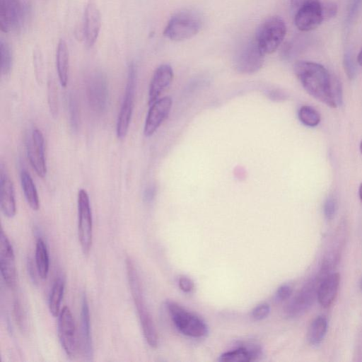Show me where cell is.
<instances>
[{
    "label": "cell",
    "mask_w": 362,
    "mask_h": 362,
    "mask_svg": "<svg viewBox=\"0 0 362 362\" xmlns=\"http://www.w3.org/2000/svg\"><path fill=\"white\" fill-rule=\"evenodd\" d=\"M293 70L304 89L316 100L332 108L341 104V82L324 66L301 60L296 62Z\"/></svg>",
    "instance_id": "6da1fadb"
},
{
    "label": "cell",
    "mask_w": 362,
    "mask_h": 362,
    "mask_svg": "<svg viewBox=\"0 0 362 362\" xmlns=\"http://www.w3.org/2000/svg\"><path fill=\"white\" fill-rule=\"evenodd\" d=\"M127 272L131 293L137 310L141 326L146 342L152 348L158 345V336L151 316L146 308L140 280L133 262L126 261Z\"/></svg>",
    "instance_id": "7a4b0ae2"
},
{
    "label": "cell",
    "mask_w": 362,
    "mask_h": 362,
    "mask_svg": "<svg viewBox=\"0 0 362 362\" xmlns=\"http://www.w3.org/2000/svg\"><path fill=\"white\" fill-rule=\"evenodd\" d=\"M329 273L321 268L317 276L308 281L286 305L284 312L288 318L305 314L317 298V289L322 280Z\"/></svg>",
    "instance_id": "3957f363"
},
{
    "label": "cell",
    "mask_w": 362,
    "mask_h": 362,
    "mask_svg": "<svg viewBox=\"0 0 362 362\" xmlns=\"http://www.w3.org/2000/svg\"><path fill=\"white\" fill-rule=\"evenodd\" d=\"M166 308L174 325L183 334L193 338H200L207 334V325L194 313L172 300L166 301Z\"/></svg>",
    "instance_id": "277c9868"
},
{
    "label": "cell",
    "mask_w": 362,
    "mask_h": 362,
    "mask_svg": "<svg viewBox=\"0 0 362 362\" xmlns=\"http://www.w3.org/2000/svg\"><path fill=\"white\" fill-rule=\"evenodd\" d=\"M286 26L279 16L266 19L258 28L255 39L264 54L274 52L283 42Z\"/></svg>",
    "instance_id": "5b68a950"
},
{
    "label": "cell",
    "mask_w": 362,
    "mask_h": 362,
    "mask_svg": "<svg viewBox=\"0 0 362 362\" xmlns=\"http://www.w3.org/2000/svg\"><path fill=\"white\" fill-rule=\"evenodd\" d=\"M201 26V20L197 14L191 11H181L171 17L163 35L171 40L182 41L196 35Z\"/></svg>",
    "instance_id": "8992f818"
},
{
    "label": "cell",
    "mask_w": 362,
    "mask_h": 362,
    "mask_svg": "<svg viewBox=\"0 0 362 362\" xmlns=\"http://www.w3.org/2000/svg\"><path fill=\"white\" fill-rule=\"evenodd\" d=\"M30 4L21 0H0V28L2 32L21 30L30 14Z\"/></svg>",
    "instance_id": "52a82bcc"
},
{
    "label": "cell",
    "mask_w": 362,
    "mask_h": 362,
    "mask_svg": "<svg viewBox=\"0 0 362 362\" xmlns=\"http://www.w3.org/2000/svg\"><path fill=\"white\" fill-rule=\"evenodd\" d=\"M77 203L78 240L83 254L88 255L93 241V218L89 197L85 189L78 191Z\"/></svg>",
    "instance_id": "ba28073f"
},
{
    "label": "cell",
    "mask_w": 362,
    "mask_h": 362,
    "mask_svg": "<svg viewBox=\"0 0 362 362\" xmlns=\"http://www.w3.org/2000/svg\"><path fill=\"white\" fill-rule=\"evenodd\" d=\"M58 337L66 354L74 358L80 348L75 322L69 307L64 306L59 314Z\"/></svg>",
    "instance_id": "9c48e42d"
},
{
    "label": "cell",
    "mask_w": 362,
    "mask_h": 362,
    "mask_svg": "<svg viewBox=\"0 0 362 362\" xmlns=\"http://www.w3.org/2000/svg\"><path fill=\"white\" fill-rule=\"evenodd\" d=\"M136 75L135 65L132 62L128 66L124 96L117 123V136L120 139L126 136L131 121L134 108Z\"/></svg>",
    "instance_id": "30bf717a"
},
{
    "label": "cell",
    "mask_w": 362,
    "mask_h": 362,
    "mask_svg": "<svg viewBox=\"0 0 362 362\" xmlns=\"http://www.w3.org/2000/svg\"><path fill=\"white\" fill-rule=\"evenodd\" d=\"M324 21L320 0H305L297 8L294 18L296 26L301 31L312 30Z\"/></svg>",
    "instance_id": "8fae6325"
},
{
    "label": "cell",
    "mask_w": 362,
    "mask_h": 362,
    "mask_svg": "<svg viewBox=\"0 0 362 362\" xmlns=\"http://www.w3.org/2000/svg\"><path fill=\"white\" fill-rule=\"evenodd\" d=\"M86 95L88 104L96 113H101L106 107L108 88L107 78L100 71L93 73L88 78Z\"/></svg>",
    "instance_id": "7c38bea8"
},
{
    "label": "cell",
    "mask_w": 362,
    "mask_h": 362,
    "mask_svg": "<svg viewBox=\"0 0 362 362\" xmlns=\"http://www.w3.org/2000/svg\"><path fill=\"white\" fill-rule=\"evenodd\" d=\"M264 55L254 38L245 45L236 55L235 69L243 74L256 72L262 66Z\"/></svg>",
    "instance_id": "4fadbf2b"
},
{
    "label": "cell",
    "mask_w": 362,
    "mask_h": 362,
    "mask_svg": "<svg viewBox=\"0 0 362 362\" xmlns=\"http://www.w3.org/2000/svg\"><path fill=\"white\" fill-rule=\"evenodd\" d=\"M0 270L4 282L10 288L16 285V268L13 246L7 235L0 230Z\"/></svg>",
    "instance_id": "5bb4252c"
},
{
    "label": "cell",
    "mask_w": 362,
    "mask_h": 362,
    "mask_svg": "<svg viewBox=\"0 0 362 362\" xmlns=\"http://www.w3.org/2000/svg\"><path fill=\"white\" fill-rule=\"evenodd\" d=\"M45 140L41 131L34 129L27 143V153L30 163L38 176L44 177L47 173L45 158Z\"/></svg>",
    "instance_id": "9a60e30c"
},
{
    "label": "cell",
    "mask_w": 362,
    "mask_h": 362,
    "mask_svg": "<svg viewBox=\"0 0 362 362\" xmlns=\"http://www.w3.org/2000/svg\"><path fill=\"white\" fill-rule=\"evenodd\" d=\"M101 28V15L94 0H89L86 6L83 21V35L88 47L95 43Z\"/></svg>",
    "instance_id": "2e32d148"
},
{
    "label": "cell",
    "mask_w": 362,
    "mask_h": 362,
    "mask_svg": "<svg viewBox=\"0 0 362 362\" xmlns=\"http://www.w3.org/2000/svg\"><path fill=\"white\" fill-rule=\"evenodd\" d=\"M172 103L171 98L167 96L158 99L150 105L144 129V134L146 136L153 135L168 117Z\"/></svg>",
    "instance_id": "e0dca14e"
},
{
    "label": "cell",
    "mask_w": 362,
    "mask_h": 362,
    "mask_svg": "<svg viewBox=\"0 0 362 362\" xmlns=\"http://www.w3.org/2000/svg\"><path fill=\"white\" fill-rule=\"evenodd\" d=\"M0 202L4 216L12 218L16 215V204L13 184L2 163L0 169Z\"/></svg>",
    "instance_id": "ac0fdd59"
},
{
    "label": "cell",
    "mask_w": 362,
    "mask_h": 362,
    "mask_svg": "<svg viewBox=\"0 0 362 362\" xmlns=\"http://www.w3.org/2000/svg\"><path fill=\"white\" fill-rule=\"evenodd\" d=\"M173 78V71L169 64H161L155 70L149 85V105L158 100L161 93L171 83Z\"/></svg>",
    "instance_id": "d6986e66"
},
{
    "label": "cell",
    "mask_w": 362,
    "mask_h": 362,
    "mask_svg": "<svg viewBox=\"0 0 362 362\" xmlns=\"http://www.w3.org/2000/svg\"><path fill=\"white\" fill-rule=\"evenodd\" d=\"M340 283L339 273H329L320 282L317 298L321 306L329 308L334 301Z\"/></svg>",
    "instance_id": "ffe728a7"
},
{
    "label": "cell",
    "mask_w": 362,
    "mask_h": 362,
    "mask_svg": "<svg viewBox=\"0 0 362 362\" xmlns=\"http://www.w3.org/2000/svg\"><path fill=\"white\" fill-rule=\"evenodd\" d=\"M81 338L82 352L88 360H90L93 357V344L90 327L89 308L85 293L83 294L81 299Z\"/></svg>",
    "instance_id": "44dd1931"
},
{
    "label": "cell",
    "mask_w": 362,
    "mask_h": 362,
    "mask_svg": "<svg viewBox=\"0 0 362 362\" xmlns=\"http://www.w3.org/2000/svg\"><path fill=\"white\" fill-rule=\"evenodd\" d=\"M262 349L258 344H249L222 354L218 358L221 362H250L258 359Z\"/></svg>",
    "instance_id": "7402d4cb"
},
{
    "label": "cell",
    "mask_w": 362,
    "mask_h": 362,
    "mask_svg": "<svg viewBox=\"0 0 362 362\" xmlns=\"http://www.w3.org/2000/svg\"><path fill=\"white\" fill-rule=\"evenodd\" d=\"M69 51L66 42L61 39L57 45L56 52V64L59 83L66 87L69 75Z\"/></svg>",
    "instance_id": "603a6c76"
},
{
    "label": "cell",
    "mask_w": 362,
    "mask_h": 362,
    "mask_svg": "<svg viewBox=\"0 0 362 362\" xmlns=\"http://www.w3.org/2000/svg\"><path fill=\"white\" fill-rule=\"evenodd\" d=\"M22 189L30 207L37 211L40 207V201L35 183L28 171L23 170L21 173Z\"/></svg>",
    "instance_id": "cb8c5ba5"
},
{
    "label": "cell",
    "mask_w": 362,
    "mask_h": 362,
    "mask_svg": "<svg viewBox=\"0 0 362 362\" xmlns=\"http://www.w3.org/2000/svg\"><path fill=\"white\" fill-rule=\"evenodd\" d=\"M327 330V319L321 315L316 317L310 323L307 339L310 345L317 346L323 340Z\"/></svg>",
    "instance_id": "d4e9b609"
},
{
    "label": "cell",
    "mask_w": 362,
    "mask_h": 362,
    "mask_svg": "<svg viewBox=\"0 0 362 362\" xmlns=\"http://www.w3.org/2000/svg\"><path fill=\"white\" fill-rule=\"evenodd\" d=\"M35 257L38 274L42 279H45L49 273V259L47 245L40 238L36 241Z\"/></svg>",
    "instance_id": "484cf974"
},
{
    "label": "cell",
    "mask_w": 362,
    "mask_h": 362,
    "mask_svg": "<svg viewBox=\"0 0 362 362\" xmlns=\"http://www.w3.org/2000/svg\"><path fill=\"white\" fill-rule=\"evenodd\" d=\"M64 291V280L58 276L55 280L49 298V310L50 313L57 317L60 313L61 303Z\"/></svg>",
    "instance_id": "4316f807"
},
{
    "label": "cell",
    "mask_w": 362,
    "mask_h": 362,
    "mask_svg": "<svg viewBox=\"0 0 362 362\" xmlns=\"http://www.w3.org/2000/svg\"><path fill=\"white\" fill-rule=\"evenodd\" d=\"M298 117L305 126L315 127L319 124L321 116L319 112L310 105H303L300 107Z\"/></svg>",
    "instance_id": "83f0119b"
},
{
    "label": "cell",
    "mask_w": 362,
    "mask_h": 362,
    "mask_svg": "<svg viewBox=\"0 0 362 362\" xmlns=\"http://www.w3.org/2000/svg\"><path fill=\"white\" fill-rule=\"evenodd\" d=\"M1 71L4 76L10 74L13 66V52L10 45L4 39L0 40Z\"/></svg>",
    "instance_id": "f1b7e54d"
},
{
    "label": "cell",
    "mask_w": 362,
    "mask_h": 362,
    "mask_svg": "<svg viewBox=\"0 0 362 362\" xmlns=\"http://www.w3.org/2000/svg\"><path fill=\"white\" fill-rule=\"evenodd\" d=\"M69 110L71 126L74 130H76L79 121L78 107L76 99L71 95L69 99Z\"/></svg>",
    "instance_id": "f546056e"
},
{
    "label": "cell",
    "mask_w": 362,
    "mask_h": 362,
    "mask_svg": "<svg viewBox=\"0 0 362 362\" xmlns=\"http://www.w3.org/2000/svg\"><path fill=\"white\" fill-rule=\"evenodd\" d=\"M324 214L327 220H332L337 210V199L332 197H328L324 204Z\"/></svg>",
    "instance_id": "4dcf8cb0"
},
{
    "label": "cell",
    "mask_w": 362,
    "mask_h": 362,
    "mask_svg": "<svg viewBox=\"0 0 362 362\" xmlns=\"http://www.w3.org/2000/svg\"><path fill=\"white\" fill-rule=\"evenodd\" d=\"M54 83H49L48 88V100L49 109L53 117L57 116L58 112V103H57V92Z\"/></svg>",
    "instance_id": "1f68e13d"
},
{
    "label": "cell",
    "mask_w": 362,
    "mask_h": 362,
    "mask_svg": "<svg viewBox=\"0 0 362 362\" xmlns=\"http://www.w3.org/2000/svg\"><path fill=\"white\" fill-rule=\"evenodd\" d=\"M270 312V306L266 303L256 305L251 312L252 317L255 320H262L266 318Z\"/></svg>",
    "instance_id": "d6a6232c"
},
{
    "label": "cell",
    "mask_w": 362,
    "mask_h": 362,
    "mask_svg": "<svg viewBox=\"0 0 362 362\" xmlns=\"http://www.w3.org/2000/svg\"><path fill=\"white\" fill-rule=\"evenodd\" d=\"M293 292V288L290 284H284L276 290L274 299L276 302H282L287 300Z\"/></svg>",
    "instance_id": "836d02e7"
},
{
    "label": "cell",
    "mask_w": 362,
    "mask_h": 362,
    "mask_svg": "<svg viewBox=\"0 0 362 362\" xmlns=\"http://www.w3.org/2000/svg\"><path fill=\"white\" fill-rule=\"evenodd\" d=\"M13 313L16 323L20 329H23L25 326V320L21 305L19 301L15 300L13 304Z\"/></svg>",
    "instance_id": "e575fe53"
},
{
    "label": "cell",
    "mask_w": 362,
    "mask_h": 362,
    "mask_svg": "<svg viewBox=\"0 0 362 362\" xmlns=\"http://www.w3.org/2000/svg\"><path fill=\"white\" fill-rule=\"evenodd\" d=\"M322 11L324 20H328L334 17L337 12V6L332 1L322 2Z\"/></svg>",
    "instance_id": "d590c367"
},
{
    "label": "cell",
    "mask_w": 362,
    "mask_h": 362,
    "mask_svg": "<svg viewBox=\"0 0 362 362\" xmlns=\"http://www.w3.org/2000/svg\"><path fill=\"white\" fill-rule=\"evenodd\" d=\"M178 285L180 288L186 293H189L193 291L194 284L193 281L185 276H182L178 279Z\"/></svg>",
    "instance_id": "8d00e7d4"
},
{
    "label": "cell",
    "mask_w": 362,
    "mask_h": 362,
    "mask_svg": "<svg viewBox=\"0 0 362 362\" xmlns=\"http://www.w3.org/2000/svg\"><path fill=\"white\" fill-rule=\"evenodd\" d=\"M344 69L350 79H352L355 76V67L354 65L349 57H345L344 59Z\"/></svg>",
    "instance_id": "74e56055"
},
{
    "label": "cell",
    "mask_w": 362,
    "mask_h": 362,
    "mask_svg": "<svg viewBox=\"0 0 362 362\" xmlns=\"http://www.w3.org/2000/svg\"><path fill=\"white\" fill-rule=\"evenodd\" d=\"M156 195V187L153 185L148 186L144 192V200L146 202H151Z\"/></svg>",
    "instance_id": "f35d334b"
},
{
    "label": "cell",
    "mask_w": 362,
    "mask_h": 362,
    "mask_svg": "<svg viewBox=\"0 0 362 362\" xmlns=\"http://www.w3.org/2000/svg\"><path fill=\"white\" fill-rule=\"evenodd\" d=\"M272 95H273L272 98L274 100H284L286 98V94L281 91H273Z\"/></svg>",
    "instance_id": "ab89813d"
},
{
    "label": "cell",
    "mask_w": 362,
    "mask_h": 362,
    "mask_svg": "<svg viewBox=\"0 0 362 362\" xmlns=\"http://www.w3.org/2000/svg\"><path fill=\"white\" fill-rule=\"evenodd\" d=\"M28 271L30 272V278L33 279V282H35L36 281V278H35V270L33 267V262L30 259L29 262H28Z\"/></svg>",
    "instance_id": "60d3db41"
},
{
    "label": "cell",
    "mask_w": 362,
    "mask_h": 362,
    "mask_svg": "<svg viewBox=\"0 0 362 362\" xmlns=\"http://www.w3.org/2000/svg\"><path fill=\"white\" fill-rule=\"evenodd\" d=\"M305 0H291V6L293 9H297Z\"/></svg>",
    "instance_id": "b9f144b4"
},
{
    "label": "cell",
    "mask_w": 362,
    "mask_h": 362,
    "mask_svg": "<svg viewBox=\"0 0 362 362\" xmlns=\"http://www.w3.org/2000/svg\"><path fill=\"white\" fill-rule=\"evenodd\" d=\"M358 63L362 66V49H361L360 52L358 53V57H357Z\"/></svg>",
    "instance_id": "7bdbcfd3"
},
{
    "label": "cell",
    "mask_w": 362,
    "mask_h": 362,
    "mask_svg": "<svg viewBox=\"0 0 362 362\" xmlns=\"http://www.w3.org/2000/svg\"><path fill=\"white\" fill-rule=\"evenodd\" d=\"M358 194H359L360 200H361V202L362 203V182L361 183V185L359 186Z\"/></svg>",
    "instance_id": "ee69618b"
},
{
    "label": "cell",
    "mask_w": 362,
    "mask_h": 362,
    "mask_svg": "<svg viewBox=\"0 0 362 362\" xmlns=\"http://www.w3.org/2000/svg\"><path fill=\"white\" fill-rule=\"evenodd\" d=\"M360 151H361V153L362 154V140L361 141V143H360Z\"/></svg>",
    "instance_id": "f6af8a7d"
},
{
    "label": "cell",
    "mask_w": 362,
    "mask_h": 362,
    "mask_svg": "<svg viewBox=\"0 0 362 362\" xmlns=\"http://www.w3.org/2000/svg\"><path fill=\"white\" fill-rule=\"evenodd\" d=\"M360 288L362 290V278H361V281H360Z\"/></svg>",
    "instance_id": "bcb514c9"
}]
</instances>
